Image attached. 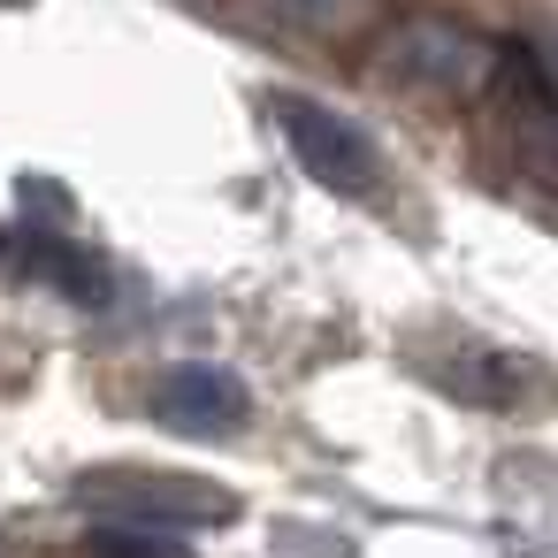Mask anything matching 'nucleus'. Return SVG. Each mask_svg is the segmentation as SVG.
Listing matches in <instances>:
<instances>
[{
  "mask_svg": "<svg viewBox=\"0 0 558 558\" xmlns=\"http://www.w3.org/2000/svg\"><path fill=\"white\" fill-rule=\"evenodd\" d=\"M383 70L405 77V85H428V93H482L489 85V62L497 47L474 39L466 24H444V16H405L383 32Z\"/></svg>",
  "mask_w": 558,
  "mask_h": 558,
  "instance_id": "f03ea898",
  "label": "nucleus"
},
{
  "mask_svg": "<svg viewBox=\"0 0 558 558\" xmlns=\"http://www.w3.org/2000/svg\"><path fill=\"white\" fill-rule=\"evenodd\" d=\"M154 421L161 428H184V436H230L245 421V383L230 367H207V360H184L154 383Z\"/></svg>",
  "mask_w": 558,
  "mask_h": 558,
  "instance_id": "20e7f679",
  "label": "nucleus"
},
{
  "mask_svg": "<svg viewBox=\"0 0 558 558\" xmlns=\"http://www.w3.org/2000/svg\"><path fill=\"white\" fill-rule=\"evenodd\" d=\"M32 276H47V283H62V291H77L85 306H100L108 299V268L93 260V253H77L70 238H39V230H16V245H9Z\"/></svg>",
  "mask_w": 558,
  "mask_h": 558,
  "instance_id": "423d86ee",
  "label": "nucleus"
},
{
  "mask_svg": "<svg viewBox=\"0 0 558 558\" xmlns=\"http://www.w3.org/2000/svg\"><path fill=\"white\" fill-rule=\"evenodd\" d=\"M77 505L116 520V527H154V535L238 520L230 489L192 482V474H161V466H93V474H77Z\"/></svg>",
  "mask_w": 558,
  "mask_h": 558,
  "instance_id": "f257e3e1",
  "label": "nucleus"
},
{
  "mask_svg": "<svg viewBox=\"0 0 558 558\" xmlns=\"http://www.w3.org/2000/svg\"><path fill=\"white\" fill-rule=\"evenodd\" d=\"M93 558H192V550L169 543V535H154V527H116V520H100V527H93Z\"/></svg>",
  "mask_w": 558,
  "mask_h": 558,
  "instance_id": "0eeeda50",
  "label": "nucleus"
},
{
  "mask_svg": "<svg viewBox=\"0 0 558 558\" xmlns=\"http://www.w3.org/2000/svg\"><path fill=\"white\" fill-rule=\"evenodd\" d=\"M238 9L291 39H352L383 16V0H238Z\"/></svg>",
  "mask_w": 558,
  "mask_h": 558,
  "instance_id": "39448f33",
  "label": "nucleus"
},
{
  "mask_svg": "<svg viewBox=\"0 0 558 558\" xmlns=\"http://www.w3.org/2000/svg\"><path fill=\"white\" fill-rule=\"evenodd\" d=\"M276 131H283V146L299 154V169L314 184H329V192H375L383 161H375V146L337 108H322L306 93H276Z\"/></svg>",
  "mask_w": 558,
  "mask_h": 558,
  "instance_id": "7ed1b4c3",
  "label": "nucleus"
}]
</instances>
